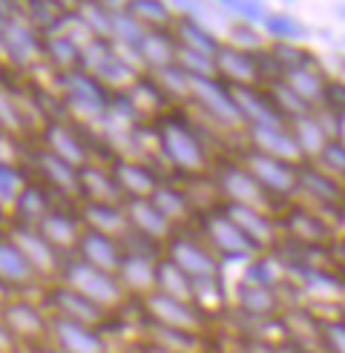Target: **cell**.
I'll return each mask as SVG.
<instances>
[{
  "label": "cell",
  "mask_w": 345,
  "mask_h": 353,
  "mask_svg": "<svg viewBox=\"0 0 345 353\" xmlns=\"http://www.w3.org/2000/svg\"><path fill=\"white\" fill-rule=\"evenodd\" d=\"M155 147L164 155V161L187 175H201L210 167V155H207L201 138L196 135L193 123L181 115H161L155 123Z\"/></svg>",
  "instance_id": "6da1fadb"
},
{
  "label": "cell",
  "mask_w": 345,
  "mask_h": 353,
  "mask_svg": "<svg viewBox=\"0 0 345 353\" xmlns=\"http://www.w3.org/2000/svg\"><path fill=\"white\" fill-rule=\"evenodd\" d=\"M58 281H63L66 288L78 290L81 296L92 299L98 307L110 310V313L118 310V307L130 299V293H127L124 285L118 281V276L103 273V270L92 268V264L81 261L78 256H72V259L63 261V270H61V279H58Z\"/></svg>",
  "instance_id": "7a4b0ae2"
},
{
  "label": "cell",
  "mask_w": 345,
  "mask_h": 353,
  "mask_svg": "<svg viewBox=\"0 0 345 353\" xmlns=\"http://www.w3.org/2000/svg\"><path fill=\"white\" fill-rule=\"evenodd\" d=\"M141 302V313H144V322L155 325V327H164L172 333H184V336H201L207 319L210 313L201 310L196 302H181V299H172L167 293H150Z\"/></svg>",
  "instance_id": "3957f363"
},
{
  "label": "cell",
  "mask_w": 345,
  "mask_h": 353,
  "mask_svg": "<svg viewBox=\"0 0 345 353\" xmlns=\"http://www.w3.org/2000/svg\"><path fill=\"white\" fill-rule=\"evenodd\" d=\"M236 161L253 175L259 187H262L273 201H282V199L288 201L293 196H299V164L279 161V158L265 155L253 147L241 150Z\"/></svg>",
  "instance_id": "277c9868"
},
{
  "label": "cell",
  "mask_w": 345,
  "mask_h": 353,
  "mask_svg": "<svg viewBox=\"0 0 345 353\" xmlns=\"http://www.w3.org/2000/svg\"><path fill=\"white\" fill-rule=\"evenodd\" d=\"M164 259H170L179 270H184L196 281V288L221 285V259L201 239L176 233L164 244Z\"/></svg>",
  "instance_id": "5b68a950"
},
{
  "label": "cell",
  "mask_w": 345,
  "mask_h": 353,
  "mask_svg": "<svg viewBox=\"0 0 345 353\" xmlns=\"http://www.w3.org/2000/svg\"><path fill=\"white\" fill-rule=\"evenodd\" d=\"M187 98L210 118L216 127L221 130H245L239 115V107L233 101V90L228 83H221L219 78L207 75H187Z\"/></svg>",
  "instance_id": "8992f818"
},
{
  "label": "cell",
  "mask_w": 345,
  "mask_h": 353,
  "mask_svg": "<svg viewBox=\"0 0 345 353\" xmlns=\"http://www.w3.org/2000/svg\"><path fill=\"white\" fill-rule=\"evenodd\" d=\"M201 236L207 247L224 261H253L256 256H262L256 247L245 239V233L233 224V219L224 213L221 204H216L210 213L201 216Z\"/></svg>",
  "instance_id": "52a82bcc"
},
{
  "label": "cell",
  "mask_w": 345,
  "mask_h": 353,
  "mask_svg": "<svg viewBox=\"0 0 345 353\" xmlns=\"http://www.w3.org/2000/svg\"><path fill=\"white\" fill-rule=\"evenodd\" d=\"M213 63H216V78L221 83H228L230 90H239V86H268L270 81L265 66V52H250L236 43H221Z\"/></svg>",
  "instance_id": "ba28073f"
},
{
  "label": "cell",
  "mask_w": 345,
  "mask_h": 353,
  "mask_svg": "<svg viewBox=\"0 0 345 353\" xmlns=\"http://www.w3.org/2000/svg\"><path fill=\"white\" fill-rule=\"evenodd\" d=\"M276 224H279V233L290 244L305 247V250H322V247L328 250L337 241L334 224L322 213H317L314 207H305V204H290Z\"/></svg>",
  "instance_id": "9c48e42d"
},
{
  "label": "cell",
  "mask_w": 345,
  "mask_h": 353,
  "mask_svg": "<svg viewBox=\"0 0 345 353\" xmlns=\"http://www.w3.org/2000/svg\"><path fill=\"white\" fill-rule=\"evenodd\" d=\"M213 184H216L219 204L256 207V210H265V213H270V207H273V199L259 187V181L239 161H221L216 167Z\"/></svg>",
  "instance_id": "30bf717a"
},
{
  "label": "cell",
  "mask_w": 345,
  "mask_h": 353,
  "mask_svg": "<svg viewBox=\"0 0 345 353\" xmlns=\"http://www.w3.org/2000/svg\"><path fill=\"white\" fill-rule=\"evenodd\" d=\"M81 69L90 72L95 81H101L103 86H118L121 92L138 78L135 69L118 55V49L112 41H101L92 38L86 41L81 49Z\"/></svg>",
  "instance_id": "8fae6325"
},
{
  "label": "cell",
  "mask_w": 345,
  "mask_h": 353,
  "mask_svg": "<svg viewBox=\"0 0 345 353\" xmlns=\"http://www.w3.org/2000/svg\"><path fill=\"white\" fill-rule=\"evenodd\" d=\"M0 319L9 327L12 336L26 345V347H38L49 345V333H52V316L41 307L29 302V299H12V302L0 310Z\"/></svg>",
  "instance_id": "7c38bea8"
},
{
  "label": "cell",
  "mask_w": 345,
  "mask_h": 353,
  "mask_svg": "<svg viewBox=\"0 0 345 353\" xmlns=\"http://www.w3.org/2000/svg\"><path fill=\"white\" fill-rule=\"evenodd\" d=\"M61 81H63V101L72 110H78L83 121H103L107 118L112 95L101 81H95L90 72H83V69L61 75Z\"/></svg>",
  "instance_id": "4fadbf2b"
},
{
  "label": "cell",
  "mask_w": 345,
  "mask_h": 353,
  "mask_svg": "<svg viewBox=\"0 0 345 353\" xmlns=\"http://www.w3.org/2000/svg\"><path fill=\"white\" fill-rule=\"evenodd\" d=\"M0 58H9L17 66H32L34 61H43V34L26 21L21 6H14L3 26V34H0Z\"/></svg>",
  "instance_id": "5bb4252c"
},
{
  "label": "cell",
  "mask_w": 345,
  "mask_h": 353,
  "mask_svg": "<svg viewBox=\"0 0 345 353\" xmlns=\"http://www.w3.org/2000/svg\"><path fill=\"white\" fill-rule=\"evenodd\" d=\"M43 310L55 319H69V322H81V325H90V327H101L103 322L110 319V310L98 307L92 299L81 296L78 290L66 288L63 281L52 285L43 293Z\"/></svg>",
  "instance_id": "9a60e30c"
},
{
  "label": "cell",
  "mask_w": 345,
  "mask_h": 353,
  "mask_svg": "<svg viewBox=\"0 0 345 353\" xmlns=\"http://www.w3.org/2000/svg\"><path fill=\"white\" fill-rule=\"evenodd\" d=\"M299 196L308 199V207H314L317 213L331 210V213H342L345 210V181L334 179L331 172H325L314 161L299 164Z\"/></svg>",
  "instance_id": "2e32d148"
},
{
  "label": "cell",
  "mask_w": 345,
  "mask_h": 353,
  "mask_svg": "<svg viewBox=\"0 0 345 353\" xmlns=\"http://www.w3.org/2000/svg\"><path fill=\"white\" fill-rule=\"evenodd\" d=\"M9 236L23 250V256L29 259L34 273L41 276V281L43 279H61V270H63V261L66 259L38 233V227H17V224H12Z\"/></svg>",
  "instance_id": "e0dca14e"
},
{
  "label": "cell",
  "mask_w": 345,
  "mask_h": 353,
  "mask_svg": "<svg viewBox=\"0 0 345 353\" xmlns=\"http://www.w3.org/2000/svg\"><path fill=\"white\" fill-rule=\"evenodd\" d=\"M221 210L233 219V224L239 227L245 239L256 247L262 256H268L276 244H279V224L270 219V213L256 207H239V204H221Z\"/></svg>",
  "instance_id": "ac0fdd59"
},
{
  "label": "cell",
  "mask_w": 345,
  "mask_h": 353,
  "mask_svg": "<svg viewBox=\"0 0 345 353\" xmlns=\"http://www.w3.org/2000/svg\"><path fill=\"white\" fill-rule=\"evenodd\" d=\"M49 345L63 353H110L107 336L101 333V327H90V325L69 322V319H55V316H52Z\"/></svg>",
  "instance_id": "d6986e66"
},
{
  "label": "cell",
  "mask_w": 345,
  "mask_h": 353,
  "mask_svg": "<svg viewBox=\"0 0 345 353\" xmlns=\"http://www.w3.org/2000/svg\"><path fill=\"white\" fill-rule=\"evenodd\" d=\"M112 179L121 190V196L124 201H135V199H152L155 190H159L164 181L159 179V172H155L150 164L144 161H135V158H115L112 167Z\"/></svg>",
  "instance_id": "ffe728a7"
},
{
  "label": "cell",
  "mask_w": 345,
  "mask_h": 353,
  "mask_svg": "<svg viewBox=\"0 0 345 353\" xmlns=\"http://www.w3.org/2000/svg\"><path fill=\"white\" fill-rule=\"evenodd\" d=\"M233 305L241 316H248L253 322H273V319H279V313L285 310V299L279 296V288L239 281L236 293H233Z\"/></svg>",
  "instance_id": "44dd1931"
},
{
  "label": "cell",
  "mask_w": 345,
  "mask_h": 353,
  "mask_svg": "<svg viewBox=\"0 0 345 353\" xmlns=\"http://www.w3.org/2000/svg\"><path fill=\"white\" fill-rule=\"evenodd\" d=\"M233 101L239 107L241 123L245 130H259V127H276V123H288L282 112L276 110V103L268 92V86H239L233 90Z\"/></svg>",
  "instance_id": "7402d4cb"
},
{
  "label": "cell",
  "mask_w": 345,
  "mask_h": 353,
  "mask_svg": "<svg viewBox=\"0 0 345 353\" xmlns=\"http://www.w3.org/2000/svg\"><path fill=\"white\" fill-rule=\"evenodd\" d=\"M118 281L135 299L155 293V285H159V256L152 250H127L118 270Z\"/></svg>",
  "instance_id": "603a6c76"
},
{
  "label": "cell",
  "mask_w": 345,
  "mask_h": 353,
  "mask_svg": "<svg viewBox=\"0 0 345 353\" xmlns=\"http://www.w3.org/2000/svg\"><path fill=\"white\" fill-rule=\"evenodd\" d=\"M43 150L63 158V161H69L72 167L90 164V150H86L78 127L69 121H61V118H49L43 123Z\"/></svg>",
  "instance_id": "cb8c5ba5"
},
{
  "label": "cell",
  "mask_w": 345,
  "mask_h": 353,
  "mask_svg": "<svg viewBox=\"0 0 345 353\" xmlns=\"http://www.w3.org/2000/svg\"><path fill=\"white\" fill-rule=\"evenodd\" d=\"M127 219H130V230L132 236L144 239L147 244H167L172 236H176V227H172L155 207L150 199H135V201H124Z\"/></svg>",
  "instance_id": "d4e9b609"
},
{
  "label": "cell",
  "mask_w": 345,
  "mask_h": 353,
  "mask_svg": "<svg viewBox=\"0 0 345 353\" xmlns=\"http://www.w3.org/2000/svg\"><path fill=\"white\" fill-rule=\"evenodd\" d=\"M288 127H290L293 141H297V147L302 152V161H317L322 155V150L331 144L334 138H339L331 123H325L322 110L302 115V118H293V121H288Z\"/></svg>",
  "instance_id": "484cf974"
},
{
  "label": "cell",
  "mask_w": 345,
  "mask_h": 353,
  "mask_svg": "<svg viewBox=\"0 0 345 353\" xmlns=\"http://www.w3.org/2000/svg\"><path fill=\"white\" fill-rule=\"evenodd\" d=\"M78 216L83 221L86 230H95L101 236H110L115 241L124 244L130 239V219L124 204H90V201H78Z\"/></svg>",
  "instance_id": "4316f807"
},
{
  "label": "cell",
  "mask_w": 345,
  "mask_h": 353,
  "mask_svg": "<svg viewBox=\"0 0 345 353\" xmlns=\"http://www.w3.org/2000/svg\"><path fill=\"white\" fill-rule=\"evenodd\" d=\"M34 172L43 179V187L61 192L66 199H81V167H72L63 158L38 150L34 152Z\"/></svg>",
  "instance_id": "83f0119b"
},
{
  "label": "cell",
  "mask_w": 345,
  "mask_h": 353,
  "mask_svg": "<svg viewBox=\"0 0 345 353\" xmlns=\"http://www.w3.org/2000/svg\"><path fill=\"white\" fill-rule=\"evenodd\" d=\"M0 281L9 285L14 293H26L41 281V276L34 273L29 259L23 256L21 247L12 241L9 233L0 236Z\"/></svg>",
  "instance_id": "f1b7e54d"
},
{
  "label": "cell",
  "mask_w": 345,
  "mask_h": 353,
  "mask_svg": "<svg viewBox=\"0 0 345 353\" xmlns=\"http://www.w3.org/2000/svg\"><path fill=\"white\" fill-rule=\"evenodd\" d=\"M75 256H78L81 261H86V264H92V268L103 270V273L118 276L121 261H124L127 250H124V244L115 241V239H110V236H101V233H95V230H83Z\"/></svg>",
  "instance_id": "f546056e"
},
{
  "label": "cell",
  "mask_w": 345,
  "mask_h": 353,
  "mask_svg": "<svg viewBox=\"0 0 345 353\" xmlns=\"http://www.w3.org/2000/svg\"><path fill=\"white\" fill-rule=\"evenodd\" d=\"M132 55H135V61H141L147 66V75H159V72H164V69L176 66V55H179L176 34H172V29L170 32L147 29Z\"/></svg>",
  "instance_id": "4dcf8cb0"
},
{
  "label": "cell",
  "mask_w": 345,
  "mask_h": 353,
  "mask_svg": "<svg viewBox=\"0 0 345 353\" xmlns=\"http://www.w3.org/2000/svg\"><path fill=\"white\" fill-rule=\"evenodd\" d=\"M248 132V147L273 155L279 161H290V164H302V152L293 141V132L288 123H276V127H259V130H245Z\"/></svg>",
  "instance_id": "1f68e13d"
},
{
  "label": "cell",
  "mask_w": 345,
  "mask_h": 353,
  "mask_svg": "<svg viewBox=\"0 0 345 353\" xmlns=\"http://www.w3.org/2000/svg\"><path fill=\"white\" fill-rule=\"evenodd\" d=\"M83 230H86V227H83L81 216L66 213V210H61V207L52 210V213L43 219V224L38 227V233H41L52 247H55L61 256L78 250V241H81Z\"/></svg>",
  "instance_id": "d6a6232c"
},
{
  "label": "cell",
  "mask_w": 345,
  "mask_h": 353,
  "mask_svg": "<svg viewBox=\"0 0 345 353\" xmlns=\"http://www.w3.org/2000/svg\"><path fill=\"white\" fill-rule=\"evenodd\" d=\"M52 210H55V204H52L46 187L38 184V181H29L23 187V192H21V199H17L14 207H12V224H17V227H41Z\"/></svg>",
  "instance_id": "836d02e7"
},
{
  "label": "cell",
  "mask_w": 345,
  "mask_h": 353,
  "mask_svg": "<svg viewBox=\"0 0 345 353\" xmlns=\"http://www.w3.org/2000/svg\"><path fill=\"white\" fill-rule=\"evenodd\" d=\"M279 81H282L297 98H302L308 107L319 110L322 101H325L328 81H331V78L322 72L319 63H310V66H302V69H293V72H285Z\"/></svg>",
  "instance_id": "e575fe53"
},
{
  "label": "cell",
  "mask_w": 345,
  "mask_h": 353,
  "mask_svg": "<svg viewBox=\"0 0 345 353\" xmlns=\"http://www.w3.org/2000/svg\"><path fill=\"white\" fill-rule=\"evenodd\" d=\"M90 204H124V196L112 179L110 170H103L98 164L81 167V199Z\"/></svg>",
  "instance_id": "d590c367"
},
{
  "label": "cell",
  "mask_w": 345,
  "mask_h": 353,
  "mask_svg": "<svg viewBox=\"0 0 345 353\" xmlns=\"http://www.w3.org/2000/svg\"><path fill=\"white\" fill-rule=\"evenodd\" d=\"M121 95L127 98V103L132 107L138 121L147 118V115H159L167 107V92L161 90V83L152 75H138Z\"/></svg>",
  "instance_id": "8d00e7d4"
},
{
  "label": "cell",
  "mask_w": 345,
  "mask_h": 353,
  "mask_svg": "<svg viewBox=\"0 0 345 353\" xmlns=\"http://www.w3.org/2000/svg\"><path fill=\"white\" fill-rule=\"evenodd\" d=\"M172 34H176V43L181 49L199 52V55H207V58H216V52L221 49V41L216 38V34L207 32L196 21V17H187V14H176V26H172Z\"/></svg>",
  "instance_id": "74e56055"
},
{
  "label": "cell",
  "mask_w": 345,
  "mask_h": 353,
  "mask_svg": "<svg viewBox=\"0 0 345 353\" xmlns=\"http://www.w3.org/2000/svg\"><path fill=\"white\" fill-rule=\"evenodd\" d=\"M81 49H83V43L72 41L63 32L46 34V38H43V61L55 63L61 75L78 72V69H81Z\"/></svg>",
  "instance_id": "f35d334b"
},
{
  "label": "cell",
  "mask_w": 345,
  "mask_h": 353,
  "mask_svg": "<svg viewBox=\"0 0 345 353\" xmlns=\"http://www.w3.org/2000/svg\"><path fill=\"white\" fill-rule=\"evenodd\" d=\"M155 207H159V213L172 224H187L190 219H196V204L190 201L187 192H181L179 187H170V184H161L159 190H155V196L150 199Z\"/></svg>",
  "instance_id": "ab89813d"
},
{
  "label": "cell",
  "mask_w": 345,
  "mask_h": 353,
  "mask_svg": "<svg viewBox=\"0 0 345 353\" xmlns=\"http://www.w3.org/2000/svg\"><path fill=\"white\" fill-rule=\"evenodd\" d=\"M159 293H167L172 299H181V302H196L199 305V288L196 281L190 279L184 270H179L170 259H159V285H155Z\"/></svg>",
  "instance_id": "60d3db41"
},
{
  "label": "cell",
  "mask_w": 345,
  "mask_h": 353,
  "mask_svg": "<svg viewBox=\"0 0 345 353\" xmlns=\"http://www.w3.org/2000/svg\"><path fill=\"white\" fill-rule=\"evenodd\" d=\"M21 12H23L26 21L43 34V38L46 34H58V29L72 17L69 14L72 9L61 6V3H23Z\"/></svg>",
  "instance_id": "b9f144b4"
},
{
  "label": "cell",
  "mask_w": 345,
  "mask_h": 353,
  "mask_svg": "<svg viewBox=\"0 0 345 353\" xmlns=\"http://www.w3.org/2000/svg\"><path fill=\"white\" fill-rule=\"evenodd\" d=\"M127 9L144 29L170 32L176 26V12H172V6L161 3V0H132V3H127Z\"/></svg>",
  "instance_id": "7bdbcfd3"
},
{
  "label": "cell",
  "mask_w": 345,
  "mask_h": 353,
  "mask_svg": "<svg viewBox=\"0 0 345 353\" xmlns=\"http://www.w3.org/2000/svg\"><path fill=\"white\" fill-rule=\"evenodd\" d=\"M262 29H265V34L273 38V43H299L308 34L305 23H299L297 17L285 14V12H268Z\"/></svg>",
  "instance_id": "ee69618b"
},
{
  "label": "cell",
  "mask_w": 345,
  "mask_h": 353,
  "mask_svg": "<svg viewBox=\"0 0 345 353\" xmlns=\"http://www.w3.org/2000/svg\"><path fill=\"white\" fill-rule=\"evenodd\" d=\"M319 353H345V316H314Z\"/></svg>",
  "instance_id": "f6af8a7d"
},
{
  "label": "cell",
  "mask_w": 345,
  "mask_h": 353,
  "mask_svg": "<svg viewBox=\"0 0 345 353\" xmlns=\"http://www.w3.org/2000/svg\"><path fill=\"white\" fill-rule=\"evenodd\" d=\"M26 184H29V179L23 175L21 167H14L12 161L9 164L0 161V210H9L12 213V207L17 199H21Z\"/></svg>",
  "instance_id": "bcb514c9"
},
{
  "label": "cell",
  "mask_w": 345,
  "mask_h": 353,
  "mask_svg": "<svg viewBox=\"0 0 345 353\" xmlns=\"http://www.w3.org/2000/svg\"><path fill=\"white\" fill-rule=\"evenodd\" d=\"M219 9L228 12L233 21L250 23V26H262L265 17H268V9L262 3H256V0H221Z\"/></svg>",
  "instance_id": "7dc6e473"
},
{
  "label": "cell",
  "mask_w": 345,
  "mask_h": 353,
  "mask_svg": "<svg viewBox=\"0 0 345 353\" xmlns=\"http://www.w3.org/2000/svg\"><path fill=\"white\" fill-rule=\"evenodd\" d=\"M26 127V115L23 110L17 107V101L12 98V92L0 83V132L12 135V132H21Z\"/></svg>",
  "instance_id": "c3c4849f"
},
{
  "label": "cell",
  "mask_w": 345,
  "mask_h": 353,
  "mask_svg": "<svg viewBox=\"0 0 345 353\" xmlns=\"http://www.w3.org/2000/svg\"><path fill=\"white\" fill-rule=\"evenodd\" d=\"M317 167H322L325 172H331L334 179L345 181V138H334L331 144L322 150V155L314 161Z\"/></svg>",
  "instance_id": "681fc988"
},
{
  "label": "cell",
  "mask_w": 345,
  "mask_h": 353,
  "mask_svg": "<svg viewBox=\"0 0 345 353\" xmlns=\"http://www.w3.org/2000/svg\"><path fill=\"white\" fill-rule=\"evenodd\" d=\"M319 110H325L342 127L345 123V81H328L325 101H322Z\"/></svg>",
  "instance_id": "f907efd6"
},
{
  "label": "cell",
  "mask_w": 345,
  "mask_h": 353,
  "mask_svg": "<svg viewBox=\"0 0 345 353\" xmlns=\"http://www.w3.org/2000/svg\"><path fill=\"white\" fill-rule=\"evenodd\" d=\"M17 347H21V342L12 336L9 327L3 325V319H0V353H14Z\"/></svg>",
  "instance_id": "816d5d0a"
},
{
  "label": "cell",
  "mask_w": 345,
  "mask_h": 353,
  "mask_svg": "<svg viewBox=\"0 0 345 353\" xmlns=\"http://www.w3.org/2000/svg\"><path fill=\"white\" fill-rule=\"evenodd\" d=\"M328 250H331V256L337 259V264L345 270V236H337V241H334L331 247H328Z\"/></svg>",
  "instance_id": "f5cc1de1"
},
{
  "label": "cell",
  "mask_w": 345,
  "mask_h": 353,
  "mask_svg": "<svg viewBox=\"0 0 345 353\" xmlns=\"http://www.w3.org/2000/svg\"><path fill=\"white\" fill-rule=\"evenodd\" d=\"M14 299V290L9 288V285H3V281H0V310H3L9 302Z\"/></svg>",
  "instance_id": "db71d44e"
},
{
  "label": "cell",
  "mask_w": 345,
  "mask_h": 353,
  "mask_svg": "<svg viewBox=\"0 0 345 353\" xmlns=\"http://www.w3.org/2000/svg\"><path fill=\"white\" fill-rule=\"evenodd\" d=\"M29 353H63V350L52 347V345H38V347H29Z\"/></svg>",
  "instance_id": "11a10c76"
},
{
  "label": "cell",
  "mask_w": 345,
  "mask_h": 353,
  "mask_svg": "<svg viewBox=\"0 0 345 353\" xmlns=\"http://www.w3.org/2000/svg\"><path fill=\"white\" fill-rule=\"evenodd\" d=\"M0 236H3V233H0Z\"/></svg>",
  "instance_id": "9f6ffc18"
},
{
  "label": "cell",
  "mask_w": 345,
  "mask_h": 353,
  "mask_svg": "<svg viewBox=\"0 0 345 353\" xmlns=\"http://www.w3.org/2000/svg\"><path fill=\"white\" fill-rule=\"evenodd\" d=\"M110 353H112V350H110Z\"/></svg>",
  "instance_id": "6f0895ef"
}]
</instances>
